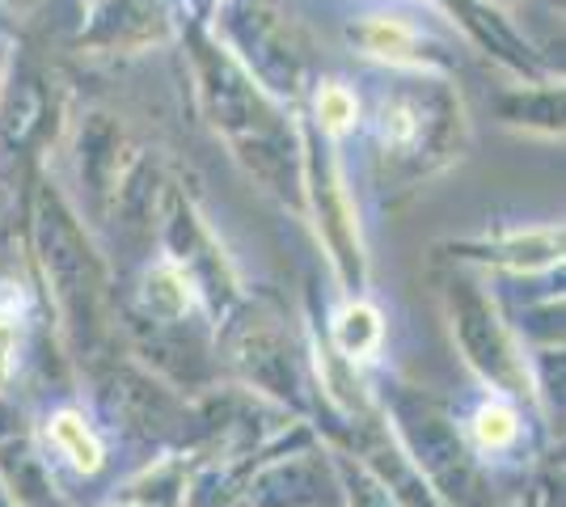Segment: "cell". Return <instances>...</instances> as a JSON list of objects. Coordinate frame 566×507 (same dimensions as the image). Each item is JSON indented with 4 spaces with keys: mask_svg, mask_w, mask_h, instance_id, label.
<instances>
[{
    "mask_svg": "<svg viewBox=\"0 0 566 507\" xmlns=\"http://www.w3.org/2000/svg\"><path fill=\"white\" fill-rule=\"evenodd\" d=\"M55 432H60V440H64V444L72 448V461H76V465H90V469H94V465H97L94 435L85 432V427H81L76 419H69V414H64V419L55 423Z\"/></svg>",
    "mask_w": 566,
    "mask_h": 507,
    "instance_id": "obj_1",
    "label": "cell"
},
{
    "mask_svg": "<svg viewBox=\"0 0 566 507\" xmlns=\"http://www.w3.org/2000/svg\"><path fill=\"white\" fill-rule=\"evenodd\" d=\"M478 432H482V440H486V444H499V440H507L516 427H512V414L495 406V411H482V419H478Z\"/></svg>",
    "mask_w": 566,
    "mask_h": 507,
    "instance_id": "obj_2",
    "label": "cell"
},
{
    "mask_svg": "<svg viewBox=\"0 0 566 507\" xmlns=\"http://www.w3.org/2000/svg\"><path fill=\"white\" fill-rule=\"evenodd\" d=\"M326 106H331V123H343V119H347V115H352V106H347V97L338 94V89H334V94H326Z\"/></svg>",
    "mask_w": 566,
    "mask_h": 507,
    "instance_id": "obj_3",
    "label": "cell"
}]
</instances>
